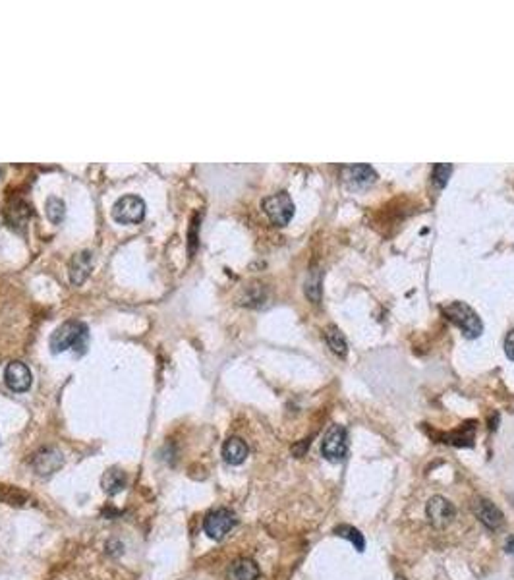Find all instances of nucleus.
<instances>
[{"label":"nucleus","mask_w":514,"mask_h":580,"mask_svg":"<svg viewBox=\"0 0 514 580\" xmlns=\"http://www.w3.org/2000/svg\"><path fill=\"white\" fill-rule=\"evenodd\" d=\"M425 515H427V519L432 522L433 528L441 530L447 528V526L453 522L454 517H456V509H454V505L447 497L435 495V497H432L427 501Z\"/></svg>","instance_id":"7"},{"label":"nucleus","mask_w":514,"mask_h":580,"mask_svg":"<svg viewBox=\"0 0 514 580\" xmlns=\"http://www.w3.org/2000/svg\"><path fill=\"white\" fill-rule=\"evenodd\" d=\"M89 343V331L87 325L82 321H66L60 327L54 329L51 336V350L54 354L64 352L68 348H72L78 354H85Z\"/></svg>","instance_id":"1"},{"label":"nucleus","mask_w":514,"mask_h":580,"mask_svg":"<svg viewBox=\"0 0 514 580\" xmlns=\"http://www.w3.org/2000/svg\"><path fill=\"white\" fill-rule=\"evenodd\" d=\"M247 453H249V449H247L246 441L240 438L227 439L223 445V458L227 464H232V466L242 464L247 458Z\"/></svg>","instance_id":"11"},{"label":"nucleus","mask_w":514,"mask_h":580,"mask_svg":"<svg viewBox=\"0 0 514 580\" xmlns=\"http://www.w3.org/2000/svg\"><path fill=\"white\" fill-rule=\"evenodd\" d=\"M93 267V254L91 252H82V254L74 255L70 261V281L74 285H82L87 279L89 271Z\"/></svg>","instance_id":"13"},{"label":"nucleus","mask_w":514,"mask_h":580,"mask_svg":"<svg viewBox=\"0 0 514 580\" xmlns=\"http://www.w3.org/2000/svg\"><path fill=\"white\" fill-rule=\"evenodd\" d=\"M472 424V422H470ZM470 424H464L462 428L458 429V431H454V433H447L445 436V443H451V445H460V447H472V441H473V433L472 436H468V426Z\"/></svg>","instance_id":"19"},{"label":"nucleus","mask_w":514,"mask_h":580,"mask_svg":"<svg viewBox=\"0 0 514 580\" xmlns=\"http://www.w3.org/2000/svg\"><path fill=\"white\" fill-rule=\"evenodd\" d=\"M33 466L37 470V474H52L54 470H58V466H62V457L60 453H56L54 449H45L43 453H39L35 460H33Z\"/></svg>","instance_id":"14"},{"label":"nucleus","mask_w":514,"mask_h":580,"mask_svg":"<svg viewBox=\"0 0 514 580\" xmlns=\"http://www.w3.org/2000/svg\"><path fill=\"white\" fill-rule=\"evenodd\" d=\"M4 381H6L8 389L16 391V393H23L33 383V374H31L27 364L16 360V362H10L4 369Z\"/></svg>","instance_id":"8"},{"label":"nucleus","mask_w":514,"mask_h":580,"mask_svg":"<svg viewBox=\"0 0 514 580\" xmlns=\"http://www.w3.org/2000/svg\"><path fill=\"white\" fill-rule=\"evenodd\" d=\"M236 515L230 509H216L211 511L205 517V520H203V530H205V534L209 538L215 539V541H221L230 530L236 526Z\"/></svg>","instance_id":"6"},{"label":"nucleus","mask_w":514,"mask_h":580,"mask_svg":"<svg viewBox=\"0 0 514 580\" xmlns=\"http://www.w3.org/2000/svg\"><path fill=\"white\" fill-rule=\"evenodd\" d=\"M504 352L514 362V331H511L509 336H506V341H504Z\"/></svg>","instance_id":"21"},{"label":"nucleus","mask_w":514,"mask_h":580,"mask_svg":"<svg viewBox=\"0 0 514 580\" xmlns=\"http://www.w3.org/2000/svg\"><path fill=\"white\" fill-rule=\"evenodd\" d=\"M259 579V567L254 559H236L228 567L227 580H257Z\"/></svg>","instance_id":"12"},{"label":"nucleus","mask_w":514,"mask_h":580,"mask_svg":"<svg viewBox=\"0 0 514 580\" xmlns=\"http://www.w3.org/2000/svg\"><path fill=\"white\" fill-rule=\"evenodd\" d=\"M445 316L460 327L464 331V335L470 336V339H476V336H480L484 333V323H482L480 316L464 302H453L451 305H447L445 308Z\"/></svg>","instance_id":"2"},{"label":"nucleus","mask_w":514,"mask_h":580,"mask_svg":"<svg viewBox=\"0 0 514 580\" xmlns=\"http://www.w3.org/2000/svg\"><path fill=\"white\" fill-rule=\"evenodd\" d=\"M325 339H327L331 350H333L335 354L346 356V352H348V343H346V339H344V335H342V331H340L339 327H329L327 333H325Z\"/></svg>","instance_id":"16"},{"label":"nucleus","mask_w":514,"mask_h":580,"mask_svg":"<svg viewBox=\"0 0 514 580\" xmlns=\"http://www.w3.org/2000/svg\"><path fill=\"white\" fill-rule=\"evenodd\" d=\"M128 484V476L124 474L122 470H109L107 474L103 476V489L109 493V495H116L120 493Z\"/></svg>","instance_id":"15"},{"label":"nucleus","mask_w":514,"mask_h":580,"mask_svg":"<svg viewBox=\"0 0 514 580\" xmlns=\"http://www.w3.org/2000/svg\"><path fill=\"white\" fill-rule=\"evenodd\" d=\"M263 211L277 226H284L294 217V202L287 192H278L263 200Z\"/></svg>","instance_id":"4"},{"label":"nucleus","mask_w":514,"mask_h":580,"mask_svg":"<svg viewBox=\"0 0 514 580\" xmlns=\"http://www.w3.org/2000/svg\"><path fill=\"white\" fill-rule=\"evenodd\" d=\"M45 213H47L51 223L58 224L64 219V215H66V205H64L60 197H49L47 204H45Z\"/></svg>","instance_id":"18"},{"label":"nucleus","mask_w":514,"mask_h":580,"mask_svg":"<svg viewBox=\"0 0 514 580\" xmlns=\"http://www.w3.org/2000/svg\"><path fill=\"white\" fill-rule=\"evenodd\" d=\"M451 173H453V164L451 163L437 164V167L433 169V182H435V186H437V188H443V186L447 184V180H449Z\"/></svg>","instance_id":"20"},{"label":"nucleus","mask_w":514,"mask_h":580,"mask_svg":"<svg viewBox=\"0 0 514 580\" xmlns=\"http://www.w3.org/2000/svg\"><path fill=\"white\" fill-rule=\"evenodd\" d=\"M344 180L354 188H366L377 180V173L371 164H352L344 171Z\"/></svg>","instance_id":"10"},{"label":"nucleus","mask_w":514,"mask_h":580,"mask_svg":"<svg viewBox=\"0 0 514 580\" xmlns=\"http://www.w3.org/2000/svg\"><path fill=\"white\" fill-rule=\"evenodd\" d=\"M348 453V431L344 426H331L329 431L325 433L323 443H321V455L329 462H340L344 460Z\"/></svg>","instance_id":"3"},{"label":"nucleus","mask_w":514,"mask_h":580,"mask_svg":"<svg viewBox=\"0 0 514 580\" xmlns=\"http://www.w3.org/2000/svg\"><path fill=\"white\" fill-rule=\"evenodd\" d=\"M145 202L139 195H124L113 207V219L116 223L134 224L144 221Z\"/></svg>","instance_id":"5"},{"label":"nucleus","mask_w":514,"mask_h":580,"mask_svg":"<svg viewBox=\"0 0 514 580\" xmlns=\"http://www.w3.org/2000/svg\"><path fill=\"white\" fill-rule=\"evenodd\" d=\"M335 534H337V536H340V538L350 539V541L354 544V548H356L358 551L366 550V539H364V536H361L360 530H356L354 526H348V524H340V526H337V528H335Z\"/></svg>","instance_id":"17"},{"label":"nucleus","mask_w":514,"mask_h":580,"mask_svg":"<svg viewBox=\"0 0 514 580\" xmlns=\"http://www.w3.org/2000/svg\"><path fill=\"white\" fill-rule=\"evenodd\" d=\"M473 513H476L478 520L484 524L485 528L497 530L503 526V513H501V509H499L495 503H491L489 499H480V501L473 505Z\"/></svg>","instance_id":"9"}]
</instances>
